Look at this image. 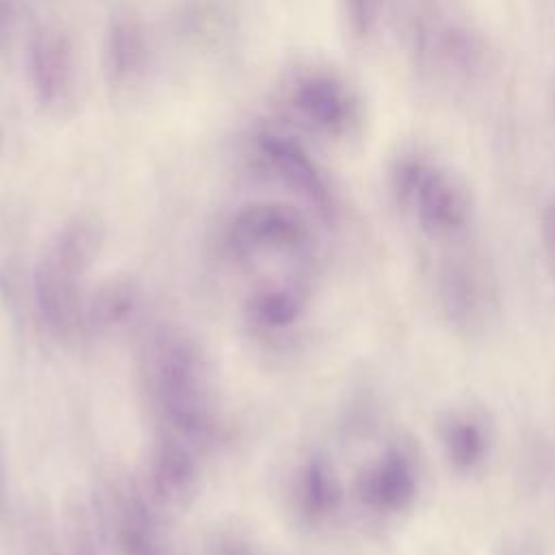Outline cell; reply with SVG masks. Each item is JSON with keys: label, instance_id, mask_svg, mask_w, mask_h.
Listing matches in <instances>:
<instances>
[{"label": "cell", "instance_id": "obj_1", "mask_svg": "<svg viewBox=\"0 0 555 555\" xmlns=\"http://www.w3.org/2000/svg\"><path fill=\"white\" fill-rule=\"evenodd\" d=\"M436 297L444 319L457 332L477 334L492 317L494 282L477 256L451 251L438 262Z\"/></svg>", "mask_w": 555, "mask_h": 555}, {"label": "cell", "instance_id": "obj_2", "mask_svg": "<svg viewBox=\"0 0 555 555\" xmlns=\"http://www.w3.org/2000/svg\"><path fill=\"white\" fill-rule=\"evenodd\" d=\"M405 208L414 215L423 234L436 241L460 238L473 219L466 186L444 167L425 160Z\"/></svg>", "mask_w": 555, "mask_h": 555}, {"label": "cell", "instance_id": "obj_3", "mask_svg": "<svg viewBox=\"0 0 555 555\" xmlns=\"http://www.w3.org/2000/svg\"><path fill=\"white\" fill-rule=\"evenodd\" d=\"M293 108L312 130L327 137L349 134L360 119V104L351 87L330 72H310L293 85Z\"/></svg>", "mask_w": 555, "mask_h": 555}, {"label": "cell", "instance_id": "obj_4", "mask_svg": "<svg viewBox=\"0 0 555 555\" xmlns=\"http://www.w3.org/2000/svg\"><path fill=\"white\" fill-rule=\"evenodd\" d=\"M362 503L377 514H399L414 505L418 496V470L414 460L401 449H388L360 477Z\"/></svg>", "mask_w": 555, "mask_h": 555}, {"label": "cell", "instance_id": "obj_5", "mask_svg": "<svg viewBox=\"0 0 555 555\" xmlns=\"http://www.w3.org/2000/svg\"><path fill=\"white\" fill-rule=\"evenodd\" d=\"M85 234L74 232L59 243L56 251L50 254L41 269V304L52 319H65L74 308L76 297V275H80L87 264Z\"/></svg>", "mask_w": 555, "mask_h": 555}, {"label": "cell", "instance_id": "obj_6", "mask_svg": "<svg viewBox=\"0 0 555 555\" xmlns=\"http://www.w3.org/2000/svg\"><path fill=\"white\" fill-rule=\"evenodd\" d=\"M438 438L447 464L460 475L481 468L492 447L490 427L475 412H449L438 425Z\"/></svg>", "mask_w": 555, "mask_h": 555}, {"label": "cell", "instance_id": "obj_7", "mask_svg": "<svg viewBox=\"0 0 555 555\" xmlns=\"http://www.w3.org/2000/svg\"><path fill=\"white\" fill-rule=\"evenodd\" d=\"M382 0H345L347 20L356 35H366L377 22Z\"/></svg>", "mask_w": 555, "mask_h": 555}, {"label": "cell", "instance_id": "obj_8", "mask_svg": "<svg viewBox=\"0 0 555 555\" xmlns=\"http://www.w3.org/2000/svg\"><path fill=\"white\" fill-rule=\"evenodd\" d=\"M544 243H546V256L551 267L555 269V195L546 208L544 217Z\"/></svg>", "mask_w": 555, "mask_h": 555}, {"label": "cell", "instance_id": "obj_9", "mask_svg": "<svg viewBox=\"0 0 555 555\" xmlns=\"http://www.w3.org/2000/svg\"><path fill=\"white\" fill-rule=\"evenodd\" d=\"M496 555H533V551L527 548V546H525L522 542H518V540H507V542H503V544L499 546Z\"/></svg>", "mask_w": 555, "mask_h": 555}]
</instances>
